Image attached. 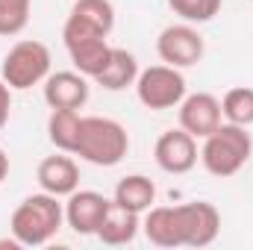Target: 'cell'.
<instances>
[{"instance_id":"cell-14","label":"cell","mask_w":253,"mask_h":250,"mask_svg":"<svg viewBox=\"0 0 253 250\" xmlns=\"http://www.w3.org/2000/svg\"><path fill=\"white\" fill-rule=\"evenodd\" d=\"M112 203L115 206H124L129 212L144 215L156 203V183L150 177H144V174H129L124 180H118L115 194H112Z\"/></svg>"},{"instance_id":"cell-9","label":"cell","mask_w":253,"mask_h":250,"mask_svg":"<svg viewBox=\"0 0 253 250\" xmlns=\"http://www.w3.org/2000/svg\"><path fill=\"white\" fill-rule=\"evenodd\" d=\"M109 209H112V200L103 197L100 191H91V188L80 191L77 188L74 194H68L65 221L77 236H97V230H100L103 218L109 215Z\"/></svg>"},{"instance_id":"cell-5","label":"cell","mask_w":253,"mask_h":250,"mask_svg":"<svg viewBox=\"0 0 253 250\" xmlns=\"http://www.w3.org/2000/svg\"><path fill=\"white\" fill-rule=\"evenodd\" d=\"M50 62L53 59H50L47 44H42L36 39H24V42L12 44L9 53L3 56L0 77L12 91H27L50 77Z\"/></svg>"},{"instance_id":"cell-4","label":"cell","mask_w":253,"mask_h":250,"mask_svg":"<svg viewBox=\"0 0 253 250\" xmlns=\"http://www.w3.org/2000/svg\"><path fill=\"white\" fill-rule=\"evenodd\" d=\"M62 39H65V50H68L74 68L83 77H88V80H94L106 68L109 56H112V47H109L106 36L100 30L88 27L85 21L74 18V15H68V21H65Z\"/></svg>"},{"instance_id":"cell-19","label":"cell","mask_w":253,"mask_h":250,"mask_svg":"<svg viewBox=\"0 0 253 250\" xmlns=\"http://www.w3.org/2000/svg\"><path fill=\"white\" fill-rule=\"evenodd\" d=\"M71 15L85 21L88 27L100 30L103 36H109L112 27H115V6L109 0H77L71 6Z\"/></svg>"},{"instance_id":"cell-13","label":"cell","mask_w":253,"mask_h":250,"mask_svg":"<svg viewBox=\"0 0 253 250\" xmlns=\"http://www.w3.org/2000/svg\"><path fill=\"white\" fill-rule=\"evenodd\" d=\"M36 180H39L42 191L56 194V197H68L80 188V168L71 156L56 153V156H47V159L39 162Z\"/></svg>"},{"instance_id":"cell-1","label":"cell","mask_w":253,"mask_h":250,"mask_svg":"<svg viewBox=\"0 0 253 250\" xmlns=\"http://www.w3.org/2000/svg\"><path fill=\"white\" fill-rule=\"evenodd\" d=\"M62 221L65 206L59 203V197L39 191V194L24 197L15 206V212L9 218V230L21 242V248H42L62 230Z\"/></svg>"},{"instance_id":"cell-15","label":"cell","mask_w":253,"mask_h":250,"mask_svg":"<svg viewBox=\"0 0 253 250\" xmlns=\"http://www.w3.org/2000/svg\"><path fill=\"white\" fill-rule=\"evenodd\" d=\"M138 230H141V215L112 203L109 215L103 218V224L97 230V239L109 248H121V245H129L138 236Z\"/></svg>"},{"instance_id":"cell-3","label":"cell","mask_w":253,"mask_h":250,"mask_svg":"<svg viewBox=\"0 0 253 250\" xmlns=\"http://www.w3.org/2000/svg\"><path fill=\"white\" fill-rule=\"evenodd\" d=\"M126 150H129V132L124 124L112 118H100V115L83 118L74 156L97 168H115L126 156Z\"/></svg>"},{"instance_id":"cell-22","label":"cell","mask_w":253,"mask_h":250,"mask_svg":"<svg viewBox=\"0 0 253 250\" xmlns=\"http://www.w3.org/2000/svg\"><path fill=\"white\" fill-rule=\"evenodd\" d=\"M168 6L186 24H206V21H212L218 15L221 0H168Z\"/></svg>"},{"instance_id":"cell-16","label":"cell","mask_w":253,"mask_h":250,"mask_svg":"<svg viewBox=\"0 0 253 250\" xmlns=\"http://www.w3.org/2000/svg\"><path fill=\"white\" fill-rule=\"evenodd\" d=\"M135 80H138V62L124 47H112V56H109L106 68L94 77V83L103 85L106 91H124L129 85H135Z\"/></svg>"},{"instance_id":"cell-21","label":"cell","mask_w":253,"mask_h":250,"mask_svg":"<svg viewBox=\"0 0 253 250\" xmlns=\"http://www.w3.org/2000/svg\"><path fill=\"white\" fill-rule=\"evenodd\" d=\"M33 0H0V36H21L30 24Z\"/></svg>"},{"instance_id":"cell-17","label":"cell","mask_w":253,"mask_h":250,"mask_svg":"<svg viewBox=\"0 0 253 250\" xmlns=\"http://www.w3.org/2000/svg\"><path fill=\"white\" fill-rule=\"evenodd\" d=\"M141 230L156 248H180V233L174 224V206H150L144 212Z\"/></svg>"},{"instance_id":"cell-10","label":"cell","mask_w":253,"mask_h":250,"mask_svg":"<svg viewBox=\"0 0 253 250\" xmlns=\"http://www.w3.org/2000/svg\"><path fill=\"white\" fill-rule=\"evenodd\" d=\"M197 138L186 132L183 126L180 129H168L156 138V147H153V159L156 165L165 171V174H189L191 168L197 165Z\"/></svg>"},{"instance_id":"cell-11","label":"cell","mask_w":253,"mask_h":250,"mask_svg":"<svg viewBox=\"0 0 253 250\" xmlns=\"http://www.w3.org/2000/svg\"><path fill=\"white\" fill-rule=\"evenodd\" d=\"M221 100L209 91H194L186 94L180 103V126L191 132L194 138H206L221 124Z\"/></svg>"},{"instance_id":"cell-7","label":"cell","mask_w":253,"mask_h":250,"mask_svg":"<svg viewBox=\"0 0 253 250\" xmlns=\"http://www.w3.org/2000/svg\"><path fill=\"white\" fill-rule=\"evenodd\" d=\"M174 224L180 233V248H209L221 233V215L206 200L174 206Z\"/></svg>"},{"instance_id":"cell-20","label":"cell","mask_w":253,"mask_h":250,"mask_svg":"<svg viewBox=\"0 0 253 250\" xmlns=\"http://www.w3.org/2000/svg\"><path fill=\"white\" fill-rule=\"evenodd\" d=\"M221 115L230 124L251 126L253 124V88H248V85L230 88L224 94V100H221Z\"/></svg>"},{"instance_id":"cell-6","label":"cell","mask_w":253,"mask_h":250,"mask_svg":"<svg viewBox=\"0 0 253 250\" xmlns=\"http://www.w3.org/2000/svg\"><path fill=\"white\" fill-rule=\"evenodd\" d=\"M135 97L150 112L174 109L186 97V77L180 74V68H171V65L144 68L138 71V80H135Z\"/></svg>"},{"instance_id":"cell-12","label":"cell","mask_w":253,"mask_h":250,"mask_svg":"<svg viewBox=\"0 0 253 250\" xmlns=\"http://www.w3.org/2000/svg\"><path fill=\"white\" fill-rule=\"evenodd\" d=\"M88 100V77L80 71H56L44 80V103L50 109H83Z\"/></svg>"},{"instance_id":"cell-2","label":"cell","mask_w":253,"mask_h":250,"mask_svg":"<svg viewBox=\"0 0 253 250\" xmlns=\"http://www.w3.org/2000/svg\"><path fill=\"white\" fill-rule=\"evenodd\" d=\"M253 153V138L248 132V126H239V124H218L215 132H209L203 138V147H200V162L203 168L218 177V180H227V177H236L248 159Z\"/></svg>"},{"instance_id":"cell-8","label":"cell","mask_w":253,"mask_h":250,"mask_svg":"<svg viewBox=\"0 0 253 250\" xmlns=\"http://www.w3.org/2000/svg\"><path fill=\"white\" fill-rule=\"evenodd\" d=\"M203 50H206V44H203V36L194 30V24H171V27H165L162 33H159V39H156V53H159V59L165 65H171V68H194V65L203 59Z\"/></svg>"},{"instance_id":"cell-18","label":"cell","mask_w":253,"mask_h":250,"mask_svg":"<svg viewBox=\"0 0 253 250\" xmlns=\"http://www.w3.org/2000/svg\"><path fill=\"white\" fill-rule=\"evenodd\" d=\"M80 124L83 115L77 109H53L47 118V138L56 150L74 153L77 150V138H80Z\"/></svg>"},{"instance_id":"cell-24","label":"cell","mask_w":253,"mask_h":250,"mask_svg":"<svg viewBox=\"0 0 253 250\" xmlns=\"http://www.w3.org/2000/svg\"><path fill=\"white\" fill-rule=\"evenodd\" d=\"M9 177V156H6V150L0 147V183Z\"/></svg>"},{"instance_id":"cell-23","label":"cell","mask_w":253,"mask_h":250,"mask_svg":"<svg viewBox=\"0 0 253 250\" xmlns=\"http://www.w3.org/2000/svg\"><path fill=\"white\" fill-rule=\"evenodd\" d=\"M9 112H12V88L0 77V129L9 124Z\"/></svg>"}]
</instances>
